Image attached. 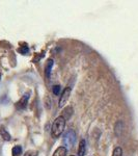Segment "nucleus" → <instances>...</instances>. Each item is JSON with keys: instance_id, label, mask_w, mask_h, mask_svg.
<instances>
[{"instance_id": "1a4fd4ad", "label": "nucleus", "mask_w": 138, "mask_h": 156, "mask_svg": "<svg viewBox=\"0 0 138 156\" xmlns=\"http://www.w3.org/2000/svg\"><path fill=\"white\" fill-rule=\"evenodd\" d=\"M12 156H19L22 153V147L21 146H15L12 150Z\"/></svg>"}, {"instance_id": "423d86ee", "label": "nucleus", "mask_w": 138, "mask_h": 156, "mask_svg": "<svg viewBox=\"0 0 138 156\" xmlns=\"http://www.w3.org/2000/svg\"><path fill=\"white\" fill-rule=\"evenodd\" d=\"M0 135H1V137L3 138L4 140H6V142H9V140H11V134H9V132L6 131V129L4 127H1L0 128Z\"/></svg>"}, {"instance_id": "9b49d317", "label": "nucleus", "mask_w": 138, "mask_h": 156, "mask_svg": "<svg viewBox=\"0 0 138 156\" xmlns=\"http://www.w3.org/2000/svg\"><path fill=\"white\" fill-rule=\"evenodd\" d=\"M24 156H37V153L36 151H27L24 154Z\"/></svg>"}, {"instance_id": "20e7f679", "label": "nucleus", "mask_w": 138, "mask_h": 156, "mask_svg": "<svg viewBox=\"0 0 138 156\" xmlns=\"http://www.w3.org/2000/svg\"><path fill=\"white\" fill-rule=\"evenodd\" d=\"M28 99H29V94H25L23 97L20 99V101L17 102L16 106L18 109H24L28 104Z\"/></svg>"}, {"instance_id": "4468645a", "label": "nucleus", "mask_w": 138, "mask_h": 156, "mask_svg": "<svg viewBox=\"0 0 138 156\" xmlns=\"http://www.w3.org/2000/svg\"><path fill=\"white\" fill-rule=\"evenodd\" d=\"M71 156H75V155H71Z\"/></svg>"}, {"instance_id": "9d476101", "label": "nucleus", "mask_w": 138, "mask_h": 156, "mask_svg": "<svg viewBox=\"0 0 138 156\" xmlns=\"http://www.w3.org/2000/svg\"><path fill=\"white\" fill-rule=\"evenodd\" d=\"M112 156H122V149L120 147H116L113 150V153H112Z\"/></svg>"}, {"instance_id": "f8f14e48", "label": "nucleus", "mask_w": 138, "mask_h": 156, "mask_svg": "<svg viewBox=\"0 0 138 156\" xmlns=\"http://www.w3.org/2000/svg\"><path fill=\"white\" fill-rule=\"evenodd\" d=\"M59 90H60V87L59 85H54L53 87V93L55 95H58L59 94Z\"/></svg>"}, {"instance_id": "ddd939ff", "label": "nucleus", "mask_w": 138, "mask_h": 156, "mask_svg": "<svg viewBox=\"0 0 138 156\" xmlns=\"http://www.w3.org/2000/svg\"><path fill=\"white\" fill-rule=\"evenodd\" d=\"M0 78H1V72H0Z\"/></svg>"}, {"instance_id": "0eeeda50", "label": "nucleus", "mask_w": 138, "mask_h": 156, "mask_svg": "<svg viewBox=\"0 0 138 156\" xmlns=\"http://www.w3.org/2000/svg\"><path fill=\"white\" fill-rule=\"evenodd\" d=\"M85 150H86V146H85V140H81L79 144V148H78V156H84L85 154Z\"/></svg>"}, {"instance_id": "7ed1b4c3", "label": "nucleus", "mask_w": 138, "mask_h": 156, "mask_svg": "<svg viewBox=\"0 0 138 156\" xmlns=\"http://www.w3.org/2000/svg\"><path fill=\"white\" fill-rule=\"evenodd\" d=\"M71 92H72V89L70 87H67L66 89L62 90L61 93V96H60V99H59V104L58 106L61 108L64 106V104L67 103V101L69 100L70 98V95H71Z\"/></svg>"}, {"instance_id": "f257e3e1", "label": "nucleus", "mask_w": 138, "mask_h": 156, "mask_svg": "<svg viewBox=\"0 0 138 156\" xmlns=\"http://www.w3.org/2000/svg\"><path fill=\"white\" fill-rule=\"evenodd\" d=\"M66 127V119H64V115H59L57 117L55 121L52 124L51 128V134L54 138L59 137L61 135V133L64 132V129Z\"/></svg>"}, {"instance_id": "6e6552de", "label": "nucleus", "mask_w": 138, "mask_h": 156, "mask_svg": "<svg viewBox=\"0 0 138 156\" xmlns=\"http://www.w3.org/2000/svg\"><path fill=\"white\" fill-rule=\"evenodd\" d=\"M53 67V59H48L47 60V66H46V76L47 78L50 77V73H51V69Z\"/></svg>"}, {"instance_id": "39448f33", "label": "nucleus", "mask_w": 138, "mask_h": 156, "mask_svg": "<svg viewBox=\"0 0 138 156\" xmlns=\"http://www.w3.org/2000/svg\"><path fill=\"white\" fill-rule=\"evenodd\" d=\"M67 150L64 146H61V147H58L55 152L53 153V156H67Z\"/></svg>"}, {"instance_id": "f03ea898", "label": "nucleus", "mask_w": 138, "mask_h": 156, "mask_svg": "<svg viewBox=\"0 0 138 156\" xmlns=\"http://www.w3.org/2000/svg\"><path fill=\"white\" fill-rule=\"evenodd\" d=\"M75 142H76V133H75L74 130L70 129L69 131H67L66 134H64V143L67 147H73Z\"/></svg>"}]
</instances>
